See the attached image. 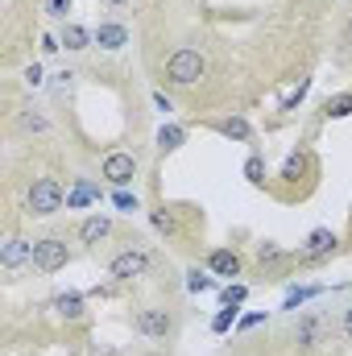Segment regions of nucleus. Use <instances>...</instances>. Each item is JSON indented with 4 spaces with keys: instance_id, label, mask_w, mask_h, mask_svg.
Masks as SVG:
<instances>
[{
    "instance_id": "f257e3e1",
    "label": "nucleus",
    "mask_w": 352,
    "mask_h": 356,
    "mask_svg": "<svg viewBox=\"0 0 352 356\" xmlns=\"http://www.w3.org/2000/svg\"><path fill=\"white\" fill-rule=\"evenodd\" d=\"M63 203H67V191H63L58 178H38V182L29 186V195H25V207H29V216H38V220L63 211Z\"/></svg>"
},
{
    "instance_id": "f03ea898",
    "label": "nucleus",
    "mask_w": 352,
    "mask_h": 356,
    "mask_svg": "<svg viewBox=\"0 0 352 356\" xmlns=\"http://www.w3.org/2000/svg\"><path fill=\"white\" fill-rule=\"evenodd\" d=\"M203 75H207V58L199 50H175L170 63H166V79L175 88H195Z\"/></svg>"
},
{
    "instance_id": "7ed1b4c3",
    "label": "nucleus",
    "mask_w": 352,
    "mask_h": 356,
    "mask_svg": "<svg viewBox=\"0 0 352 356\" xmlns=\"http://www.w3.org/2000/svg\"><path fill=\"white\" fill-rule=\"evenodd\" d=\"M33 269L38 273H58V269L71 261V249H67V241H58V236H46V241H33Z\"/></svg>"
},
{
    "instance_id": "20e7f679",
    "label": "nucleus",
    "mask_w": 352,
    "mask_h": 356,
    "mask_svg": "<svg viewBox=\"0 0 352 356\" xmlns=\"http://www.w3.org/2000/svg\"><path fill=\"white\" fill-rule=\"evenodd\" d=\"M112 277H120V282H133V277H145L150 273V253L145 249H125V253H116L112 257Z\"/></svg>"
},
{
    "instance_id": "39448f33",
    "label": "nucleus",
    "mask_w": 352,
    "mask_h": 356,
    "mask_svg": "<svg viewBox=\"0 0 352 356\" xmlns=\"http://www.w3.org/2000/svg\"><path fill=\"white\" fill-rule=\"evenodd\" d=\"M99 175L108 178L112 186H129V182L137 178V158H133V154H125V149H116V154H108V158H104Z\"/></svg>"
},
{
    "instance_id": "423d86ee",
    "label": "nucleus",
    "mask_w": 352,
    "mask_h": 356,
    "mask_svg": "<svg viewBox=\"0 0 352 356\" xmlns=\"http://www.w3.org/2000/svg\"><path fill=\"white\" fill-rule=\"evenodd\" d=\"M170 311L166 307H145V311H137V332L141 336H150V340H162L166 332H170Z\"/></svg>"
},
{
    "instance_id": "0eeeda50",
    "label": "nucleus",
    "mask_w": 352,
    "mask_h": 356,
    "mask_svg": "<svg viewBox=\"0 0 352 356\" xmlns=\"http://www.w3.org/2000/svg\"><path fill=\"white\" fill-rule=\"evenodd\" d=\"M336 232L332 228H315L311 236H307V245H303V257L307 261H319V257H328V253H336Z\"/></svg>"
},
{
    "instance_id": "6e6552de",
    "label": "nucleus",
    "mask_w": 352,
    "mask_h": 356,
    "mask_svg": "<svg viewBox=\"0 0 352 356\" xmlns=\"http://www.w3.org/2000/svg\"><path fill=\"white\" fill-rule=\"evenodd\" d=\"M29 257H33V245H29L25 236H8V241H4V249H0V266H4V269L25 266Z\"/></svg>"
},
{
    "instance_id": "1a4fd4ad",
    "label": "nucleus",
    "mask_w": 352,
    "mask_h": 356,
    "mask_svg": "<svg viewBox=\"0 0 352 356\" xmlns=\"http://www.w3.org/2000/svg\"><path fill=\"white\" fill-rule=\"evenodd\" d=\"M108 236H112V220H108V216H88V220L79 224V241L91 245V249H95V245H104Z\"/></svg>"
},
{
    "instance_id": "9d476101",
    "label": "nucleus",
    "mask_w": 352,
    "mask_h": 356,
    "mask_svg": "<svg viewBox=\"0 0 352 356\" xmlns=\"http://www.w3.org/2000/svg\"><path fill=\"white\" fill-rule=\"evenodd\" d=\"M95 46H99V50H120V46H129V29L116 25V21H99V29H95Z\"/></svg>"
},
{
    "instance_id": "9b49d317",
    "label": "nucleus",
    "mask_w": 352,
    "mask_h": 356,
    "mask_svg": "<svg viewBox=\"0 0 352 356\" xmlns=\"http://www.w3.org/2000/svg\"><path fill=\"white\" fill-rule=\"evenodd\" d=\"M207 269H211L216 277H241V257H237L232 249H216V253L207 257Z\"/></svg>"
},
{
    "instance_id": "f8f14e48",
    "label": "nucleus",
    "mask_w": 352,
    "mask_h": 356,
    "mask_svg": "<svg viewBox=\"0 0 352 356\" xmlns=\"http://www.w3.org/2000/svg\"><path fill=\"white\" fill-rule=\"evenodd\" d=\"M50 307H54V311H58V315H63L67 323H79V319L88 315V311H83V298H79V294H58V298H54Z\"/></svg>"
},
{
    "instance_id": "ddd939ff",
    "label": "nucleus",
    "mask_w": 352,
    "mask_h": 356,
    "mask_svg": "<svg viewBox=\"0 0 352 356\" xmlns=\"http://www.w3.org/2000/svg\"><path fill=\"white\" fill-rule=\"evenodd\" d=\"M58 42H63L67 50H88L91 42H95V33H91V29H83V25H63Z\"/></svg>"
},
{
    "instance_id": "4468645a",
    "label": "nucleus",
    "mask_w": 352,
    "mask_h": 356,
    "mask_svg": "<svg viewBox=\"0 0 352 356\" xmlns=\"http://www.w3.org/2000/svg\"><path fill=\"white\" fill-rule=\"evenodd\" d=\"M95 199H99V186L88 182V178H79V186L67 195V207H88V203H95Z\"/></svg>"
},
{
    "instance_id": "2eb2a0df",
    "label": "nucleus",
    "mask_w": 352,
    "mask_h": 356,
    "mask_svg": "<svg viewBox=\"0 0 352 356\" xmlns=\"http://www.w3.org/2000/svg\"><path fill=\"white\" fill-rule=\"evenodd\" d=\"M294 336H298V344H303V348H315V344H319V315H303Z\"/></svg>"
},
{
    "instance_id": "dca6fc26",
    "label": "nucleus",
    "mask_w": 352,
    "mask_h": 356,
    "mask_svg": "<svg viewBox=\"0 0 352 356\" xmlns=\"http://www.w3.org/2000/svg\"><path fill=\"white\" fill-rule=\"evenodd\" d=\"M182 141H186V133H182L178 124H162V129H158V149H162V154H170V149H178Z\"/></svg>"
},
{
    "instance_id": "f3484780",
    "label": "nucleus",
    "mask_w": 352,
    "mask_h": 356,
    "mask_svg": "<svg viewBox=\"0 0 352 356\" xmlns=\"http://www.w3.org/2000/svg\"><path fill=\"white\" fill-rule=\"evenodd\" d=\"M315 294H319V286H298V290H290V294H286L282 311H298V307H303V302H311Z\"/></svg>"
},
{
    "instance_id": "a211bd4d",
    "label": "nucleus",
    "mask_w": 352,
    "mask_h": 356,
    "mask_svg": "<svg viewBox=\"0 0 352 356\" xmlns=\"http://www.w3.org/2000/svg\"><path fill=\"white\" fill-rule=\"evenodd\" d=\"M211 286H216V282H211V277H207V273H203L199 266L186 269V290H191V294H207Z\"/></svg>"
},
{
    "instance_id": "6ab92c4d",
    "label": "nucleus",
    "mask_w": 352,
    "mask_h": 356,
    "mask_svg": "<svg viewBox=\"0 0 352 356\" xmlns=\"http://www.w3.org/2000/svg\"><path fill=\"white\" fill-rule=\"evenodd\" d=\"M112 203H116V211H141V199L133 191H125V186L112 191Z\"/></svg>"
},
{
    "instance_id": "aec40b11",
    "label": "nucleus",
    "mask_w": 352,
    "mask_h": 356,
    "mask_svg": "<svg viewBox=\"0 0 352 356\" xmlns=\"http://www.w3.org/2000/svg\"><path fill=\"white\" fill-rule=\"evenodd\" d=\"M21 129H25V133H50V120H46L42 112H25V116H21Z\"/></svg>"
},
{
    "instance_id": "412c9836",
    "label": "nucleus",
    "mask_w": 352,
    "mask_h": 356,
    "mask_svg": "<svg viewBox=\"0 0 352 356\" xmlns=\"http://www.w3.org/2000/svg\"><path fill=\"white\" fill-rule=\"evenodd\" d=\"M220 133H224V137H237V141H249V120H241V116H237V120H224Z\"/></svg>"
},
{
    "instance_id": "4be33fe9",
    "label": "nucleus",
    "mask_w": 352,
    "mask_h": 356,
    "mask_svg": "<svg viewBox=\"0 0 352 356\" xmlns=\"http://www.w3.org/2000/svg\"><path fill=\"white\" fill-rule=\"evenodd\" d=\"M328 116H349L352 112V91H344V95H336V99H328V108H323Z\"/></svg>"
},
{
    "instance_id": "5701e85b",
    "label": "nucleus",
    "mask_w": 352,
    "mask_h": 356,
    "mask_svg": "<svg viewBox=\"0 0 352 356\" xmlns=\"http://www.w3.org/2000/svg\"><path fill=\"white\" fill-rule=\"evenodd\" d=\"M220 298H224V307H241V302L249 298V286H241V282H237V286H224Z\"/></svg>"
},
{
    "instance_id": "b1692460",
    "label": "nucleus",
    "mask_w": 352,
    "mask_h": 356,
    "mask_svg": "<svg viewBox=\"0 0 352 356\" xmlns=\"http://www.w3.org/2000/svg\"><path fill=\"white\" fill-rule=\"evenodd\" d=\"M154 228H158V232H166V236H175V232H178V220L166 211V207H162V211H154Z\"/></svg>"
},
{
    "instance_id": "393cba45",
    "label": "nucleus",
    "mask_w": 352,
    "mask_h": 356,
    "mask_svg": "<svg viewBox=\"0 0 352 356\" xmlns=\"http://www.w3.org/2000/svg\"><path fill=\"white\" fill-rule=\"evenodd\" d=\"M237 311H241V307H224V311L211 319V332H228V327L237 323Z\"/></svg>"
},
{
    "instance_id": "a878e982",
    "label": "nucleus",
    "mask_w": 352,
    "mask_h": 356,
    "mask_svg": "<svg viewBox=\"0 0 352 356\" xmlns=\"http://www.w3.org/2000/svg\"><path fill=\"white\" fill-rule=\"evenodd\" d=\"M245 178H249V182H265V162L257 158V154L245 162Z\"/></svg>"
},
{
    "instance_id": "bb28decb",
    "label": "nucleus",
    "mask_w": 352,
    "mask_h": 356,
    "mask_svg": "<svg viewBox=\"0 0 352 356\" xmlns=\"http://www.w3.org/2000/svg\"><path fill=\"white\" fill-rule=\"evenodd\" d=\"M71 4H75V0H46V13H50L54 21H67V13H71Z\"/></svg>"
},
{
    "instance_id": "cd10ccee",
    "label": "nucleus",
    "mask_w": 352,
    "mask_h": 356,
    "mask_svg": "<svg viewBox=\"0 0 352 356\" xmlns=\"http://www.w3.org/2000/svg\"><path fill=\"white\" fill-rule=\"evenodd\" d=\"M21 79H25L29 88H42V67H38V63H33V67H25V71H21Z\"/></svg>"
},
{
    "instance_id": "c85d7f7f",
    "label": "nucleus",
    "mask_w": 352,
    "mask_h": 356,
    "mask_svg": "<svg viewBox=\"0 0 352 356\" xmlns=\"http://www.w3.org/2000/svg\"><path fill=\"white\" fill-rule=\"evenodd\" d=\"M257 257H262V266H265V261H278V257H282V249H278V245H262V249H257Z\"/></svg>"
},
{
    "instance_id": "c756f323",
    "label": "nucleus",
    "mask_w": 352,
    "mask_h": 356,
    "mask_svg": "<svg viewBox=\"0 0 352 356\" xmlns=\"http://www.w3.org/2000/svg\"><path fill=\"white\" fill-rule=\"evenodd\" d=\"M257 323H265V315H245L237 327H241V332H249V327H257Z\"/></svg>"
},
{
    "instance_id": "7c9ffc66",
    "label": "nucleus",
    "mask_w": 352,
    "mask_h": 356,
    "mask_svg": "<svg viewBox=\"0 0 352 356\" xmlns=\"http://www.w3.org/2000/svg\"><path fill=\"white\" fill-rule=\"evenodd\" d=\"M154 104H158V112H175V104H170L162 91H154Z\"/></svg>"
},
{
    "instance_id": "2f4dec72",
    "label": "nucleus",
    "mask_w": 352,
    "mask_h": 356,
    "mask_svg": "<svg viewBox=\"0 0 352 356\" xmlns=\"http://www.w3.org/2000/svg\"><path fill=\"white\" fill-rule=\"evenodd\" d=\"M58 46H63V42H58V38H42V50H46V54H54V50H58Z\"/></svg>"
},
{
    "instance_id": "473e14b6",
    "label": "nucleus",
    "mask_w": 352,
    "mask_h": 356,
    "mask_svg": "<svg viewBox=\"0 0 352 356\" xmlns=\"http://www.w3.org/2000/svg\"><path fill=\"white\" fill-rule=\"evenodd\" d=\"M344 336H349V340H352V302H349V307H344Z\"/></svg>"
},
{
    "instance_id": "72a5a7b5",
    "label": "nucleus",
    "mask_w": 352,
    "mask_h": 356,
    "mask_svg": "<svg viewBox=\"0 0 352 356\" xmlns=\"http://www.w3.org/2000/svg\"><path fill=\"white\" fill-rule=\"evenodd\" d=\"M108 4H116V8H120V4H129V0H108Z\"/></svg>"
}]
</instances>
